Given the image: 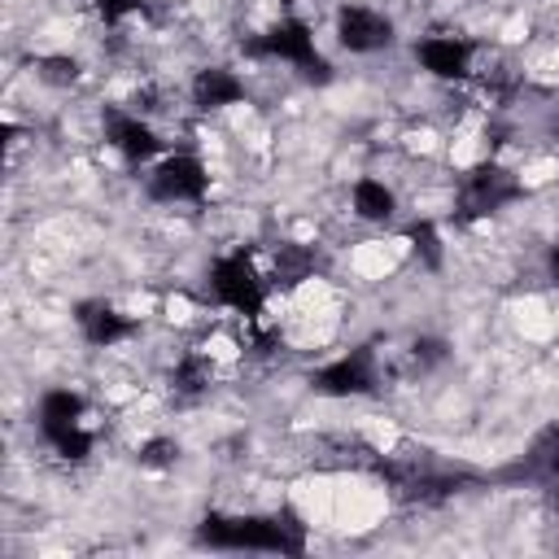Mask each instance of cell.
<instances>
[{
    "label": "cell",
    "instance_id": "21",
    "mask_svg": "<svg viewBox=\"0 0 559 559\" xmlns=\"http://www.w3.org/2000/svg\"><path fill=\"white\" fill-rule=\"evenodd\" d=\"M555 135H559V118H555Z\"/></svg>",
    "mask_w": 559,
    "mask_h": 559
},
{
    "label": "cell",
    "instance_id": "9",
    "mask_svg": "<svg viewBox=\"0 0 559 559\" xmlns=\"http://www.w3.org/2000/svg\"><path fill=\"white\" fill-rule=\"evenodd\" d=\"M105 131H109V144H114L118 153L135 157V162H144V157L157 153V135H153L148 122H140V114H109Z\"/></svg>",
    "mask_w": 559,
    "mask_h": 559
},
{
    "label": "cell",
    "instance_id": "2",
    "mask_svg": "<svg viewBox=\"0 0 559 559\" xmlns=\"http://www.w3.org/2000/svg\"><path fill=\"white\" fill-rule=\"evenodd\" d=\"M210 288H214V297L223 306H231L240 314H258L262 301H266V288H262V280H258V271H253V262L245 253L218 258L210 266Z\"/></svg>",
    "mask_w": 559,
    "mask_h": 559
},
{
    "label": "cell",
    "instance_id": "18",
    "mask_svg": "<svg viewBox=\"0 0 559 559\" xmlns=\"http://www.w3.org/2000/svg\"><path fill=\"white\" fill-rule=\"evenodd\" d=\"M170 459H175V445H170V441H148V445H144V454H140V463H144V467H166Z\"/></svg>",
    "mask_w": 559,
    "mask_h": 559
},
{
    "label": "cell",
    "instance_id": "7",
    "mask_svg": "<svg viewBox=\"0 0 559 559\" xmlns=\"http://www.w3.org/2000/svg\"><path fill=\"white\" fill-rule=\"evenodd\" d=\"M376 384V362L367 349H354L336 362H328L319 376H314V389L319 393H332V397H349V393H367Z\"/></svg>",
    "mask_w": 559,
    "mask_h": 559
},
{
    "label": "cell",
    "instance_id": "12",
    "mask_svg": "<svg viewBox=\"0 0 559 559\" xmlns=\"http://www.w3.org/2000/svg\"><path fill=\"white\" fill-rule=\"evenodd\" d=\"M79 415H83L79 393H70V389H52V393H44V402H39V432L74 428V424H79Z\"/></svg>",
    "mask_w": 559,
    "mask_h": 559
},
{
    "label": "cell",
    "instance_id": "16",
    "mask_svg": "<svg viewBox=\"0 0 559 559\" xmlns=\"http://www.w3.org/2000/svg\"><path fill=\"white\" fill-rule=\"evenodd\" d=\"M411 236H415V249H419V253H424V258L437 266V262H441V245H437V231H432L428 223H419Z\"/></svg>",
    "mask_w": 559,
    "mask_h": 559
},
{
    "label": "cell",
    "instance_id": "19",
    "mask_svg": "<svg viewBox=\"0 0 559 559\" xmlns=\"http://www.w3.org/2000/svg\"><path fill=\"white\" fill-rule=\"evenodd\" d=\"M96 4V13L105 17V22H118V17H127L131 9H140V0H92Z\"/></svg>",
    "mask_w": 559,
    "mask_h": 559
},
{
    "label": "cell",
    "instance_id": "20",
    "mask_svg": "<svg viewBox=\"0 0 559 559\" xmlns=\"http://www.w3.org/2000/svg\"><path fill=\"white\" fill-rule=\"evenodd\" d=\"M550 271H555V280H559V245L550 249Z\"/></svg>",
    "mask_w": 559,
    "mask_h": 559
},
{
    "label": "cell",
    "instance_id": "6",
    "mask_svg": "<svg viewBox=\"0 0 559 559\" xmlns=\"http://www.w3.org/2000/svg\"><path fill=\"white\" fill-rule=\"evenodd\" d=\"M336 35L349 52H380L389 39H393V26L384 13L376 9H362V4H345L336 13Z\"/></svg>",
    "mask_w": 559,
    "mask_h": 559
},
{
    "label": "cell",
    "instance_id": "13",
    "mask_svg": "<svg viewBox=\"0 0 559 559\" xmlns=\"http://www.w3.org/2000/svg\"><path fill=\"white\" fill-rule=\"evenodd\" d=\"M354 210H358V218L380 223V218L393 214V192H389L380 179H358V183H354Z\"/></svg>",
    "mask_w": 559,
    "mask_h": 559
},
{
    "label": "cell",
    "instance_id": "3",
    "mask_svg": "<svg viewBox=\"0 0 559 559\" xmlns=\"http://www.w3.org/2000/svg\"><path fill=\"white\" fill-rule=\"evenodd\" d=\"M249 52L293 61V66H301L310 79H314V74H319V79H328V61L314 52V35H310V26H306V22H297V17H284L280 26H271L262 39H253V44H249Z\"/></svg>",
    "mask_w": 559,
    "mask_h": 559
},
{
    "label": "cell",
    "instance_id": "14",
    "mask_svg": "<svg viewBox=\"0 0 559 559\" xmlns=\"http://www.w3.org/2000/svg\"><path fill=\"white\" fill-rule=\"evenodd\" d=\"M310 266H314L310 249H301V245H280V253H275V280L297 284V280L310 275Z\"/></svg>",
    "mask_w": 559,
    "mask_h": 559
},
{
    "label": "cell",
    "instance_id": "5",
    "mask_svg": "<svg viewBox=\"0 0 559 559\" xmlns=\"http://www.w3.org/2000/svg\"><path fill=\"white\" fill-rule=\"evenodd\" d=\"M205 183H210L205 166L197 157H188V153H175V157H166L153 170V183L148 188L162 201H197V197H205Z\"/></svg>",
    "mask_w": 559,
    "mask_h": 559
},
{
    "label": "cell",
    "instance_id": "17",
    "mask_svg": "<svg viewBox=\"0 0 559 559\" xmlns=\"http://www.w3.org/2000/svg\"><path fill=\"white\" fill-rule=\"evenodd\" d=\"M533 454H537V463H542V467L559 472V428H550V432L537 441V450H533Z\"/></svg>",
    "mask_w": 559,
    "mask_h": 559
},
{
    "label": "cell",
    "instance_id": "4",
    "mask_svg": "<svg viewBox=\"0 0 559 559\" xmlns=\"http://www.w3.org/2000/svg\"><path fill=\"white\" fill-rule=\"evenodd\" d=\"M520 197V183L511 170L502 166H476L463 183V218H476V214H493L502 210L507 201Z\"/></svg>",
    "mask_w": 559,
    "mask_h": 559
},
{
    "label": "cell",
    "instance_id": "11",
    "mask_svg": "<svg viewBox=\"0 0 559 559\" xmlns=\"http://www.w3.org/2000/svg\"><path fill=\"white\" fill-rule=\"evenodd\" d=\"M79 323H83V332H87L92 345H114V341H122V336L135 328L131 319H122V314L109 310V306H83Z\"/></svg>",
    "mask_w": 559,
    "mask_h": 559
},
{
    "label": "cell",
    "instance_id": "15",
    "mask_svg": "<svg viewBox=\"0 0 559 559\" xmlns=\"http://www.w3.org/2000/svg\"><path fill=\"white\" fill-rule=\"evenodd\" d=\"M175 384H179L183 393H197V389H205V384H210V367H205V358L188 354V358L175 367Z\"/></svg>",
    "mask_w": 559,
    "mask_h": 559
},
{
    "label": "cell",
    "instance_id": "8",
    "mask_svg": "<svg viewBox=\"0 0 559 559\" xmlns=\"http://www.w3.org/2000/svg\"><path fill=\"white\" fill-rule=\"evenodd\" d=\"M415 52H419V66L437 79H463L472 70V44H463L454 35H428Z\"/></svg>",
    "mask_w": 559,
    "mask_h": 559
},
{
    "label": "cell",
    "instance_id": "1",
    "mask_svg": "<svg viewBox=\"0 0 559 559\" xmlns=\"http://www.w3.org/2000/svg\"><path fill=\"white\" fill-rule=\"evenodd\" d=\"M201 542L218 550H284V555H297L306 546L297 524H280L262 515H210L201 524Z\"/></svg>",
    "mask_w": 559,
    "mask_h": 559
},
{
    "label": "cell",
    "instance_id": "10",
    "mask_svg": "<svg viewBox=\"0 0 559 559\" xmlns=\"http://www.w3.org/2000/svg\"><path fill=\"white\" fill-rule=\"evenodd\" d=\"M240 96H245V87H240V79L231 70L210 66V70H201L192 79V105L197 109H223V105H236Z\"/></svg>",
    "mask_w": 559,
    "mask_h": 559
}]
</instances>
